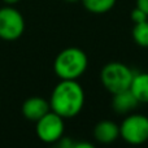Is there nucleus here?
<instances>
[{"instance_id": "nucleus-1", "label": "nucleus", "mask_w": 148, "mask_h": 148, "mask_svg": "<svg viewBox=\"0 0 148 148\" xmlns=\"http://www.w3.org/2000/svg\"><path fill=\"white\" fill-rule=\"evenodd\" d=\"M84 100V90L78 81L60 79L52 90L48 101L52 112L61 116L64 120H69L81 113Z\"/></svg>"}, {"instance_id": "nucleus-2", "label": "nucleus", "mask_w": 148, "mask_h": 148, "mask_svg": "<svg viewBox=\"0 0 148 148\" xmlns=\"http://www.w3.org/2000/svg\"><path fill=\"white\" fill-rule=\"evenodd\" d=\"M88 68V57L78 47L62 49L53 61V72L60 79L78 81Z\"/></svg>"}, {"instance_id": "nucleus-3", "label": "nucleus", "mask_w": 148, "mask_h": 148, "mask_svg": "<svg viewBox=\"0 0 148 148\" xmlns=\"http://www.w3.org/2000/svg\"><path fill=\"white\" fill-rule=\"evenodd\" d=\"M134 74L135 72L129 65L120 61H112L103 66L100 72V82L103 87L113 95L130 88Z\"/></svg>"}, {"instance_id": "nucleus-4", "label": "nucleus", "mask_w": 148, "mask_h": 148, "mask_svg": "<svg viewBox=\"0 0 148 148\" xmlns=\"http://www.w3.org/2000/svg\"><path fill=\"white\" fill-rule=\"evenodd\" d=\"M120 138L131 146L148 142V117L142 113H129L120 123Z\"/></svg>"}, {"instance_id": "nucleus-5", "label": "nucleus", "mask_w": 148, "mask_h": 148, "mask_svg": "<svg viewBox=\"0 0 148 148\" xmlns=\"http://www.w3.org/2000/svg\"><path fill=\"white\" fill-rule=\"evenodd\" d=\"M35 133L39 140L47 144L57 143L64 136L65 133V122L64 118L57 113L49 110L43 116L40 120L36 121Z\"/></svg>"}, {"instance_id": "nucleus-6", "label": "nucleus", "mask_w": 148, "mask_h": 148, "mask_svg": "<svg viewBox=\"0 0 148 148\" xmlns=\"http://www.w3.org/2000/svg\"><path fill=\"white\" fill-rule=\"evenodd\" d=\"M25 31L23 16L12 5L0 8V39L3 40H17Z\"/></svg>"}, {"instance_id": "nucleus-7", "label": "nucleus", "mask_w": 148, "mask_h": 148, "mask_svg": "<svg viewBox=\"0 0 148 148\" xmlns=\"http://www.w3.org/2000/svg\"><path fill=\"white\" fill-rule=\"evenodd\" d=\"M51 110L49 101L40 96H31L22 104V114L27 121L36 122Z\"/></svg>"}, {"instance_id": "nucleus-8", "label": "nucleus", "mask_w": 148, "mask_h": 148, "mask_svg": "<svg viewBox=\"0 0 148 148\" xmlns=\"http://www.w3.org/2000/svg\"><path fill=\"white\" fill-rule=\"evenodd\" d=\"M92 135L97 143L110 144L120 138V125L112 120H101L95 125Z\"/></svg>"}, {"instance_id": "nucleus-9", "label": "nucleus", "mask_w": 148, "mask_h": 148, "mask_svg": "<svg viewBox=\"0 0 148 148\" xmlns=\"http://www.w3.org/2000/svg\"><path fill=\"white\" fill-rule=\"evenodd\" d=\"M112 109L117 114H129L139 105V101L129 90L112 95Z\"/></svg>"}, {"instance_id": "nucleus-10", "label": "nucleus", "mask_w": 148, "mask_h": 148, "mask_svg": "<svg viewBox=\"0 0 148 148\" xmlns=\"http://www.w3.org/2000/svg\"><path fill=\"white\" fill-rule=\"evenodd\" d=\"M130 91L136 97L139 104H148V73L140 72L134 74Z\"/></svg>"}, {"instance_id": "nucleus-11", "label": "nucleus", "mask_w": 148, "mask_h": 148, "mask_svg": "<svg viewBox=\"0 0 148 148\" xmlns=\"http://www.w3.org/2000/svg\"><path fill=\"white\" fill-rule=\"evenodd\" d=\"M87 12L92 14H104L113 9L117 0H81Z\"/></svg>"}, {"instance_id": "nucleus-12", "label": "nucleus", "mask_w": 148, "mask_h": 148, "mask_svg": "<svg viewBox=\"0 0 148 148\" xmlns=\"http://www.w3.org/2000/svg\"><path fill=\"white\" fill-rule=\"evenodd\" d=\"M133 40L136 46L148 48V20L139 23H134L133 27Z\"/></svg>"}, {"instance_id": "nucleus-13", "label": "nucleus", "mask_w": 148, "mask_h": 148, "mask_svg": "<svg viewBox=\"0 0 148 148\" xmlns=\"http://www.w3.org/2000/svg\"><path fill=\"white\" fill-rule=\"evenodd\" d=\"M130 17H131V21H133L134 23H139V22H143V21L148 20V16L142 9H139L138 7H135L133 10H131Z\"/></svg>"}, {"instance_id": "nucleus-14", "label": "nucleus", "mask_w": 148, "mask_h": 148, "mask_svg": "<svg viewBox=\"0 0 148 148\" xmlns=\"http://www.w3.org/2000/svg\"><path fill=\"white\" fill-rule=\"evenodd\" d=\"M57 144H59L60 147H64V148H73L74 142L70 140V138H65V136H62V138L57 142Z\"/></svg>"}, {"instance_id": "nucleus-15", "label": "nucleus", "mask_w": 148, "mask_h": 148, "mask_svg": "<svg viewBox=\"0 0 148 148\" xmlns=\"http://www.w3.org/2000/svg\"><path fill=\"white\" fill-rule=\"evenodd\" d=\"M136 7L148 16V0H136Z\"/></svg>"}, {"instance_id": "nucleus-16", "label": "nucleus", "mask_w": 148, "mask_h": 148, "mask_svg": "<svg viewBox=\"0 0 148 148\" xmlns=\"http://www.w3.org/2000/svg\"><path fill=\"white\" fill-rule=\"evenodd\" d=\"M95 146L92 143H88V142H77L74 143L73 148H94Z\"/></svg>"}, {"instance_id": "nucleus-17", "label": "nucleus", "mask_w": 148, "mask_h": 148, "mask_svg": "<svg viewBox=\"0 0 148 148\" xmlns=\"http://www.w3.org/2000/svg\"><path fill=\"white\" fill-rule=\"evenodd\" d=\"M3 1H4L7 5H13V4H16V3H18L20 0H3Z\"/></svg>"}, {"instance_id": "nucleus-18", "label": "nucleus", "mask_w": 148, "mask_h": 148, "mask_svg": "<svg viewBox=\"0 0 148 148\" xmlns=\"http://www.w3.org/2000/svg\"><path fill=\"white\" fill-rule=\"evenodd\" d=\"M66 3H77V1H81V0H64Z\"/></svg>"}]
</instances>
